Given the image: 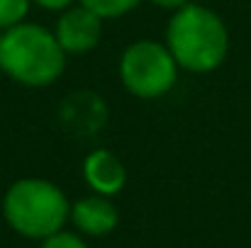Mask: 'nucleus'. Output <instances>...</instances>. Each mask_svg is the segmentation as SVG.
<instances>
[{
  "instance_id": "obj_1",
  "label": "nucleus",
  "mask_w": 251,
  "mask_h": 248,
  "mask_svg": "<svg viewBox=\"0 0 251 248\" xmlns=\"http://www.w3.org/2000/svg\"><path fill=\"white\" fill-rule=\"evenodd\" d=\"M164 44L178 68L202 76L225 64L229 54V29L215 10L188 2L171 15Z\"/></svg>"
},
{
  "instance_id": "obj_2",
  "label": "nucleus",
  "mask_w": 251,
  "mask_h": 248,
  "mask_svg": "<svg viewBox=\"0 0 251 248\" xmlns=\"http://www.w3.org/2000/svg\"><path fill=\"white\" fill-rule=\"evenodd\" d=\"M0 71L25 88H47L64 76L66 51L54 29L20 22L0 32Z\"/></svg>"
},
{
  "instance_id": "obj_3",
  "label": "nucleus",
  "mask_w": 251,
  "mask_h": 248,
  "mask_svg": "<svg viewBox=\"0 0 251 248\" xmlns=\"http://www.w3.org/2000/svg\"><path fill=\"white\" fill-rule=\"evenodd\" d=\"M2 217L7 226L34 241L64 229L71 217V202L66 192L44 178H20L15 180L2 197Z\"/></svg>"
},
{
  "instance_id": "obj_4",
  "label": "nucleus",
  "mask_w": 251,
  "mask_h": 248,
  "mask_svg": "<svg viewBox=\"0 0 251 248\" xmlns=\"http://www.w3.org/2000/svg\"><path fill=\"white\" fill-rule=\"evenodd\" d=\"M178 64L166 44L156 39L132 42L117 64L120 81L125 90L139 100H159L173 90L178 81Z\"/></svg>"
},
{
  "instance_id": "obj_5",
  "label": "nucleus",
  "mask_w": 251,
  "mask_h": 248,
  "mask_svg": "<svg viewBox=\"0 0 251 248\" xmlns=\"http://www.w3.org/2000/svg\"><path fill=\"white\" fill-rule=\"evenodd\" d=\"M54 37L61 44V49L66 51V56L69 54L81 56V54L93 51L100 44L102 20L95 12H90L85 5L76 2L59 15V20L54 24Z\"/></svg>"
},
{
  "instance_id": "obj_6",
  "label": "nucleus",
  "mask_w": 251,
  "mask_h": 248,
  "mask_svg": "<svg viewBox=\"0 0 251 248\" xmlns=\"http://www.w3.org/2000/svg\"><path fill=\"white\" fill-rule=\"evenodd\" d=\"M69 222L76 226L78 234L90 239H102L110 236L117 224H120V209L115 207L112 197L105 195H88L71 204V217Z\"/></svg>"
},
{
  "instance_id": "obj_7",
  "label": "nucleus",
  "mask_w": 251,
  "mask_h": 248,
  "mask_svg": "<svg viewBox=\"0 0 251 248\" xmlns=\"http://www.w3.org/2000/svg\"><path fill=\"white\" fill-rule=\"evenodd\" d=\"M83 180L95 195L115 197L127 185V168L110 149H93L83 158Z\"/></svg>"
},
{
  "instance_id": "obj_8",
  "label": "nucleus",
  "mask_w": 251,
  "mask_h": 248,
  "mask_svg": "<svg viewBox=\"0 0 251 248\" xmlns=\"http://www.w3.org/2000/svg\"><path fill=\"white\" fill-rule=\"evenodd\" d=\"M90 12H95L100 20H115L127 12H132L142 0H78Z\"/></svg>"
},
{
  "instance_id": "obj_9",
  "label": "nucleus",
  "mask_w": 251,
  "mask_h": 248,
  "mask_svg": "<svg viewBox=\"0 0 251 248\" xmlns=\"http://www.w3.org/2000/svg\"><path fill=\"white\" fill-rule=\"evenodd\" d=\"M32 0H0V32L25 22Z\"/></svg>"
},
{
  "instance_id": "obj_10",
  "label": "nucleus",
  "mask_w": 251,
  "mask_h": 248,
  "mask_svg": "<svg viewBox=\"0 0 251 248\" xmlns=\"http://www.w3.org/2000/svg\"><path fill=\"white\" fill-rule=\"evenodd\" d=\"M39 248H90V246L85 244L83 234L61 229V231L47 236L44 241H39Z\"/></svg>"
},
{
  "instance_id": "obj_11",
  "label": "nucleus",
  "mask_w": 251,
  "mask_h": 248,
  "mask_svg": "<svg viewBox=\"0 0 251 248\" xmlns=\"http://www.w3.org/2000/svg\"><path fill=\"white\" fill-rule=\"evenodd\" d=\"M34 5H39L42 10H49V12H64L69 10L71 5H76L78 0H32Z\"/></svg>"
},
{
  "instance_id": "obj_12",
  "label": "nucleus",
  "mask_w": 251,
  "mask_h": 248,
  "mask_svg": "<svg viewBox=\"0 0 251 248\" xmlns=\"http://www.w3.org/2000/svg\"><path fill=\"white\" fill-rule=\"evenodd\" d=\"M151 5H156V7H161V10H171V12H176V10H180V7H185L190 0H149Z\"/></svg>"
}]
</instances>
